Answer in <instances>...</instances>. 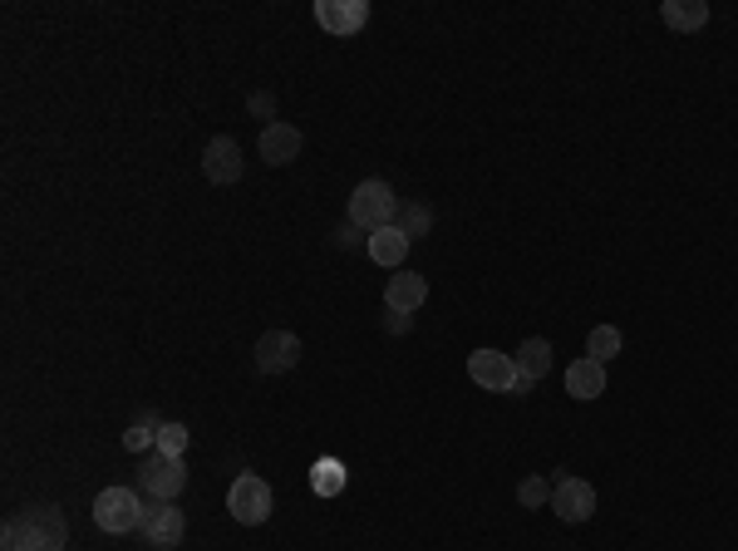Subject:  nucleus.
I'll return each instance as SVG.
<instances>
[{"instance_id": "17", "label": "nucleus", "mask_w": 738, "mask_h": 551, "mask_svg": "<svg viewBox=\"0 0 738 551\" xmlns=\"http://www.w3.org/2000/svg\"><path fill=\"white\" fill-rule=\"evenodd\" d=\"M660 21H665L669 30H679V35L704 30V25H709V5H704V0H665V5H660Z\"/></svg>"}, {"instance_id": "5", "label": "nucleus", "mask_w": 738, "mask_h": 551, "mask_svg": "<svg viewBox=\"0 0 738 551\" xmlns=\"http://www.w3.org/2000/svg\"><path fill=\"white\" fill-rule=\"evenodd\" d=\"M226 512H232L242 527H261L271 517V488L257 473H236V482L226 488Z\"/></svg>"}, {"instance_id": "15", "label": "nucleus", "mask_w": 738, "mask_h": 551, "mask_svg": "<svg viewBox=\"0 0 738 551\" xmlns=\"http://www.w3.org/2000/svg\"><path fill=\"white\" fill-rule=\"evenodd\" d=\"M566 394L571 399H601L605 394V365H595L591 355H581L566 369Z\"/></svg>"}, {"instance_id": "23", "label": "nucleus", "mask_w": 738, "mask_h": 551, "mask_svg": "<svg viewBox=\"0 0 738 551\" xmlns=\"http://www.w3.org/2000/svg\"><path fill=\"white\" fill-rule=\"evenodd\" d=\"M187 439H193V433H187V424H163V429H158V453H173V458H183V453H187Z\"/></svg>"}, {"instance_id": "2", "label": "nucleus", "mask_w": 738, "mask_h": 551, "mask_svg": "<svg viewBox=\"0 0 738 551\" xmlns=\"http://www.w3.org/2000/svg\"><path fill=\"white\" fill-rule=\"evenodd\" d=\"M394 217H399V197H394V187L380 183V177H369V183H359L355 193H349V222H355L359 232H384V226H394Z\"/></svg>"}, {"instance_id": "9", "label": "nucleus", "mask_w": 738, "mask_h": 551, "mask_svg": "<svg viewBox=\"0 0 738 551\" xmlns=\"http://www.w3.org/2000/svg\"><path fill=\"white\" fill-rule=\"evenodd\" d=\"M316 21H320V30L349 40V35H359L369 25V5L365 0H316Z\"/></svg>"}, {"instance_id": "26", "label": "nucleus", "mask_w": 738, "mask_h": 551, "mask_svg": "<svg viewBox=\"0 0 738 551\" xmlns=\"http://www.w3.org/2000/svg\"><path fill=\"white\" fill-rule=\"evenodd\" d=\"M251 113H267V123H276L271 113H276V99L271 94H251Z\"/></svg>"}, {"instance_id": "13", "label": "nucleus", "mask_w": 738, "mask_h": 551, "mask_svg": "<svg viewBox=\"0 0 738 551\" xmlns=\"http://www.w3.org/2000/svg\"><path fill=\"white\" fill-rule=\"evenodd\" d=\"M513 365H517L513 394L522 399V394H532V389L542 384V375L552 369V345H546V340H522V350L513 355Z\"/></svg>"}, {"instance_id": "19", "label": "nucleus", "mask_w": 738, "mask_h": 551, "mask_svg": "<svg viewBox=\"0 0 738 551\" xmlns=\"http://www.w3.org/2000/svg\"><path fill=\"white\" fill-rule=\"evenodd\" d=\"M620 350H626V335H620L615 326H595L591 335H586V355H591L595 365H611Z\"/></svg>"}, {"instance_id": "24", "label": "nucleus", "mask_w": 738, "mask_h": 551, "mask_svg": "<svg viewBox=\"0 0 738 551\" xmlns=\"http://www.w3.org/2000/svg\"><path fill=\"white\" fill-rule=\"evenodd\" d=\"M335 242L345 246V252H349V246H369V232H359L355 222H345V226H340V232H335Z\"/></svg>"}, {"instance_id": "22", "label": "nucleus", "mask_w": 738, "mask_h": 551, "mask_svg": "<svg viewBox=\"0 0 738 551\" xmlns=\"http://www.w3.org/2000/svg\"><path fill=\"white\" fill-rule=\"evenodd\" d=\"M517 502H522L527 512H537V507H552V482H546L542 473H532V478H522V482H517Z\"/></svg>"}, {"instance_id": "8", "label": "nucleus", "mask_w": 738, "mask_h": 551, "mask_svg": "<svg viewBox=\"0 0 738 551\" xmlns=\"http://www.w3.org/2000/svg\"><path fill=\"white\" fill-rule=\"evenodd\" d=\"M552 512L562 522H571V527H581V522L595 517V488L586 478H556L552 488Z\"/></svg>"}, {"instance_id": "3", "label": "nucleus", "mask_w": 738, "mask_h": 551, "mask_svg": "<svg viewBox=\"0 0 738 551\" xmlns=\"http://www.w3.org/2000/svg\"><path fill=\"white\" fill-rule=\"evenodd\" d=\"M144 512L148 507L134 488H103L99 498H94V522H99V531H109V537L138 531L144 527Z\"/></svg>"}, {"instance_id": "7", "label": "nucleus", "mask_w": 738, "mask_h": 551, "mask_svg": "<svg viewBox=\"0 0 738 551\" xmlns=\"http://www.w3.org/2000/svg\"><path fill=\"white\" fill-rule=\"evenodd\" d=\"M138 531H144L148 547L173 551V547H183V537H187V517H183L177 502H153V507L144 512V527Z\"/></svg>"}, {"instance_id": "4", "label": "nucleus", "mask_w": 738, "mask_h": 551, "mask_svg": "<svg viewBox=\"0 0 738 551\" xmlns=\"http://www.w3.org/2000/svg\"><path fill=\"white\" fill-rule=\"evenodd\" d=\"M138 488H144L153 502H177V492L187 488V463L153 449L144 458V468H138Z\"/></svg>"}, {"instance_id": "18", "label": "nucleus", "mask_w": 738, "mask_h": 551, "mask_svg": "<svg viewBox=\"0 0 738 551\" xmlns=\"http://www.w3.org/2000/svg\"><path fill=\"white\" fill-rule=\"evenodd\" d=\"M345 482H349V473H345V463L340 458H320L316 468H310V488H316L320 498H340Z\"/></svg>"}, {"instance_id": "6", "label": "nucleus", "mask_w": 738, "mask_h": 551, "mask_svg": "<svg viewBox=\"0 0 738 551\" xmlns=\"http://www.w3.org/2000/svg\"><path fill=\"white\" fill-rule=\"evenodd\" d=\"M468 379L478 389H488V394H513L517 365H513V355H503V350H472L468 355Z\"/></svg>"}, {"instance_id": "11", "label": "nucleus", "mask_w": 738, "mask_h": 551, "mask_svg": "<svg viewBox=\"0 0 738 551\" xmlns=\"http://www.w3.org/2000/svg\"><path fill=\"white\" fill-rule=\"evenodd\" d=\"M202 173H207V183H217V187H226V183H236L242 177V144L236 138H212V144L202 148Z\"/></svg>"}, {"instance_id": "21", "label": "nucleus", "mask_w": 738, "mask_h": 551, "mask_svg": "<svg viewBox=\"0 0 738 551\" xmlns=\"http://www.w3.org/2000/svg\"><path fill=\"white\" fill-rule=\"evenodd\" d=\"M394 226H399V232L409 236V242H419V236L433 226V212H429L423 203H409V207L399 203V217H394Z\"/></svg>"}, {"instance_id": "10", "label": "nucleus", "mask_w": 738, "mask_h": 551, "mask_svg": "<svg viewBox=\"0 0 738 551\" xmlns=\"http://www.w3.org/2000/svg\"><path fill=\"white\" fill-rule=\"evenodd\" d=\"M296 359H300V335H291V330H267L257 340L261 375H286V369H296Z\"/></svg>"}, {"instance_id": "1", "label": "nucleus", "mask_w": 738, "mask_h": 551, "mask_svg": "<svg viewBox=\"0 0 738 551\" xmlns=\"http://www.w3.org/2000/svg\"><path fill=\"white\" fill-rule=\"evenodd\" d=\"M70 547V527H64V512L54 502H35V507L15 512L5 522V537L0 551H64Z\"/></svg>"}, {"instance_id": "25", "label": "nucleus", "mask_w": 738, "mask_h": 551, "mask_svg": "<svg viewBox=\"0 0 738 551\" xmlns=\"http://www.w3.org/2000/svg\"><path fill=\"white\" fill-rule=\"evenodd\" d=\"M409 310H390V316H384V330H390V335H409Z\"/></svg>"}, {"instance_id": "20", "label": "nucleus", "mask_w": 738, "mask_h": 551, "mask_svg": "<svg viewBox=\"0 0 738 551\" xmlns=\"http://www.w3.org/2000/svg\"><path fill=\"white\" fill-rule=\"evenodd\" d=\"M158 429H163V419H158V414L138 419L134 429L123 433V449H128V453H153V449H158Z\"/></svg>"}, {"instance_id": "14", "label": "nucleus", "mask_w": 738, "mask_h": 551, "mask_svg": "<svg viewBox=\"0 0 738 551\" xmlns=\"http://www.w3.org/2000/svg\"><path fill=\"white\" fill-rule=\"evenodd\" d=\"M423 301H429V281H423L419 271H399V276H390V286H384V306L390 310H419Z\"/></svg>"}, {"instance_id": "16", "label": "nucleus", "mask_w": 738, "mask_h": 551, "mask_svg": "<svg viewBox=\"0 0 738 551\" xmlns=\"http://www.w3.org/2000/svg\"><path fill=\"white\" fill-rule=\"evenodd\" d=\"M409 236L399 232V226H384V232H369V261H380V266H404L409 261Z\"/></svg>"}, {"instance_id": "12", "label": "nucleus", "mask_w": 738, "mask_h": 551, "mask_svg": "<svg viewBox=\"0 0 738 551\" xmlns=\"http://www.w3.org/2000/svg\"><path fill=\"white\" fill-rule=\"evenodd\" d=\"M300 148H306V138H300L296 123H267L261 128V158H267V168H286L300 158Z\"/></svg>"}]
</instances>
